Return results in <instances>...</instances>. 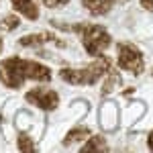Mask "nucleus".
I'll return each mask as SVG.
<instances>
[{"label":"nucleus","mask_w":153,"mask_h":153,"mask_svg":"<svg viewBox=\"0 0 153 153\" xmlns=\"http://www.w3.org/2000/svg\"><path fill=\"white\" fill-rule=\"evenodd\" d=\"M110 70H112L110 57L100 53V55H96L92 63H88L84 68H63V70H59V78L65 84H71V86H94Z\"/></svg>","instance_id":"f257e3e1"},{"label":"nucleus","mask_w":153,"mask_h":153,"mask_svg":"<svg viewBox=\"0 0 153 153\" xmlns=\"http://www.w3.org/2000/svg\"><path fill=\"white\" fill-rule=\"evenodd\" d=\"M0 82L10 90L23 88L27 82V59L12 55L0 61Z\"/></svg>","instance_id":"7ed1b4c3"},{"label":"nucleus","mask_w":153,"mask_h":153,"mask_svg":"<svg viewBox=\"0 0 153 153\" xmlns=\"http://www.w3.org/2000/svg\"><path fill=\"white\" fill-rule=\"evenodd\" d=\"M49 41H55L57 47H65V43L59 41L53 33H33V35H25V37L19 39V43L23 47H41L43 43H49Z\"/></svg>","instance_id":"423d86ee"},{"label":"nucleus","mask_w":153,"mask_h":153,"mask_svg":"<svg viewBox=\"0 0 153 153\" xmlns=\"http://www.w3.org/2000/svg\"><path fill=\"white\" fill-rule=\"evenodd\" d=\"M12 8L16 14L25 16L27 21H37L39 19V8H37L35 0H10Z\"/></svg>","instance_id":"6e6552de"},{"label":"nucleus","mask_w":153,"mask_h":153,"mask_svg":"<svg viewBox=\"0 0 153 153\" xmlns=\"http://www.w3.org/2000/svg\"><path fill=\"white\" fill-rule=\"evenodd\" d=\"M63 29H68V31H74V33H78L80 39H82V45L86 49V53L90 55V57H96V55H100L104 49L110 47V43H112V37L110 33L106 31L102 25H94V23H76L71 25V27H63Z\"/></svg>","instance_id":"f03ea898"},{"label":"nucleus","mask_w":153,"mask_h":153,"mask_svg":"<svg viewBox=\"0 0 153 153\" xmlns=\"http://www.w3.org/2000/svg\"><path fill=\"white\" fill-rule=\"evenodd\" d=\"M27 80L33 82H51V70L39 61H29L27 59Z\"/></svg>","instance_id":"0eeeda50"},{"label":"nucleus","mask_w":153,"mask_h":153,"mask_svg":"<svg viewBox=\"0 0 153 153\" xmlns=\"http://www.w3.org/2000/svg\"><path fill=\"white\" fill-rule=\"evenodd\" d=\"M151 78H153V71H151Z\"/></svg>","instance_id":"a211bd4d"},{"label":"nucleus","mask_w":153,"mask_h":153,"mask_svg":"<svg viewBox=\"0 0 153 153\" xmlns=\"http://www.w3.org/2000/svg\"><path fill=\"white\" fill-rule=\"evenodd\" d=\"M16 149L19 151H25V153H31V151H37V145H35L33 137L29 133H21L19 139H16Z\"/></svg>","instance_id":"f8f14e48"},{"label":"nucleus","mask_w":153,"mask_h":153,"mask_svg":"<svg viewBox=\"0 0 153 153\" xmlns=\"http://www.w3.org/2000/svg\"><path fill=\"white\" fill-rule=\"evenodd\" d=\"M82 153H88V151H108V145H106V139L102 135H90L86 143L80 147Z\"/></svg>","instance_id":"9d476101"},{"label":"nucleus","mask_w":153,"mask_h":153,"mask_svg":"<svg viewBox=\"0 0 153 153\" xmlns=\"http://www.w3.org/2000/svg\"><path fill=\"white\" fill-rule=\"evenodd\" d=\"M117 63L120 70L129 71L131 76H141L145 71L143 51L133 43H118L117 45Z\"/></svg>","instance_id":"20e7f679"},{"label":"nucleus","mask_w":153,"mask_h":153,"mask_svg":"<svg viewBox=\"0 0 153 153\" xmlns=\"http://www.w3.org/2000/svg\"><path fill=\"white\" fill-rule=\"evenodd\" d=\"M19 25H21V19H19V14H14V12L4 14V16L0 19V29H2L4 33H10L14 29H19Z\"/></svg>","instance_id":"ddd939ff"},{"label":"nucleus","mask_w":153,"mask_h":153,"mask_svg":"<svg viewBox=\"0 0 153 153\" xmlns=\"http://www.w3.org/2000/svg\"><path fill=\"white\" fill-rule=\"evenodd\" d=\"M2 47H4V43H2V39H0V51H2Z\"/></svg>","instance_id":"f3484780"},{"label":"nucleus","mask_w":153,"mask_h":153,"mask_svg":"<svg viewBox=\"0 0 153 153\" xmlns=\"http://www.w3.org/2000/svg\"><path fill=\"white\" fill-rule=\"evenodd\" d=\"M147 147H149V149L153 151V131L149 133V137H147Z\"/></svg>","instance_id":"dca6fc26"},{"label":"nucleus","mask_w":153,"mask_h":153,"mask_svg":"<svg viewBox=\"0 0 153 153\" xmlns=\"http://www.w3.org/2000/svg\"><path fill=\"white\" fill-rule=\"evenodd\" d=\"M90 137V129L88 127H74L65 133L63 137V145H71V143H80V141H86Z\"/></svg>","instance_id":"9b49d317"},{"label":"nucleus","mask_w":153,"mask_h":153,"mask_svg":"<svg viewBox=\"0 0 153 153\" xmlns=\"http://www.w3.org/2000/svg\"><path fill=\"white\" fill-rule=\"evenodd\" d=\"M114 2L117 0H82V6L92 16H102V14L110 12V8L114 6Z\"/></svg>","instance_id":"1a4fd4ad"},{"label":"nucleus","mask_w":153,"mask_h":153,"mask_svg":"<svg viewBox=\"0 0 153 153\" xmlns=\"http://www.w3.org/2000/svg\"><path fill=\"white\" fill-rule=\"evenodd\" d=\"M139 2H141V6L145 8V10L153 12V0H139Z\"/></svg>","instance_id":"2eb2a0df"},{"label":"nucleus","mask_w":153,"mask_h":153,"mask_svg":"<svg viewBox=\"0 0 153 153\" xmlns=\"http://www.w3.org/2000/svg\"><path fill=\"white\" fill-rule=\"evenodd\" d=\"M25 100L45 112H53L59 106V94L51 88H31L25 92Z\"/></svg>","instance_id":"39448f33"},{"label":"nucleus","mask_w":153,"mask_h":153,"mask_svg":"<svg viewBox=\"0 0 153 153\" xmlns=\"http://www.w3.org/2000/svg\"><path fill=\"white\" fill-rule=\"evenodd\" d=\"M47 8H59V6H65L70 0H41Z\"/></svg>","instance_id":"4468645a"}]
</instances>
